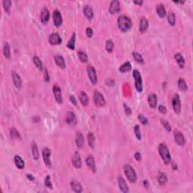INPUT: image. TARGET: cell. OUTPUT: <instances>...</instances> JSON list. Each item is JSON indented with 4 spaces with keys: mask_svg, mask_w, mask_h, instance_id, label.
<instances>
[{
    "mask_svg": "<svg viewBox=\"0 0 193 193\" xmlns=\"http://www.w3.org/2000/svg\"><path fill=\"white\" fill-rule=\"evenodd\" d=\"M158 153H159L160 156L163 160V162L166 165H168L171 162V155H170V151L167 145L165 143H160L158 145Z\"/></svg>",
    "mask_w": 193,
    "mask_h": 193,
    "instance_id": "cell-1",
    "label": "cell"
},
{
    "mask_svg": "<svg viewBox=\"0 0 193 193\" xmlns=\"http://www.w3.org/2000/svg\"><path fill=\"white\" fill-rule=\"evenodd\" d=\"M118 26L122 32H127L132 26V21L129 17L126 15H121L118 18Z\"/></svg>",
    "mask_w": 193,
    "mask_h": 193,
    "instance_id": "cell-2",
    "label": "cell"
},
{
    "mask_svg": "<svg viewBox=\"0 0 193 193\" xmlns=\"http://www.w3.org/2000/svg\"><path fill=\"white\" fill-rule=\"evenodd\" d=\"M124 171L127 178L131 183H135L137 181V174L133 167L129 165H125L124 166Z\"/></svg>",
    "mask_w": 193,
    "mask_h": 193,
    "instance_id": "cell-3",
    "label": "cell"
},
{
    "mask_svg": "<svg viewBox=\"0 0 193 193\" xmlns=\"http://www.w3.org/2000/svg\"><path fill=\"white\" fill-rule=\"evenodd\" d=\"M133 76L135 81V88L138 92H143V80L141 75L137 70L133 71Z\"/></svg>",
    "mask_w": 193,
    "mask_h": 193,
    "instance_id": "cell-4",
    "label": "cell"
},
{
    "mask_svg": "<svg viewBox=\"0 0 193 193\" xmlns=\"http://www.w3.org/2000/svg\"><path fill=\"white\" fill-rule=\"evenodd\" d=\"M94 102L95 105L98 106H104L106 104V100L104 95L98 91H95L94 93Z\"/></svg>",
    "mask_w": 193,
    "mask_h": 193,
    "instance_id": "cell-5",
    "label": "cell"
},
{
    "mask_svg": "<svg viewBox=\"0 0 193 193\" xmlns=\"http://www.w3.org/2000/svg\"><path fill=\"white\" fill-rule=\"evenodd\" d=\"M172 106L174 112L179 115L181 112V101L178 94H175L172 100Z\"/></svg>",
    "mask_w": 193,
    "mask_h": 193,
    "instance_id": "cell-6",
    "label": "cell"
},
{
    "mask_svg": "<svg viewBox=\"0 0 193 193\" xmlns=\"http://www.w3.org/2000/svg\"><path fill=\"white\" fill-rule=\"evenodd\" d=\"M87 72H88V76L89 77L90 81L92 82L93 84H96L97 82V76L95 69L92 66H88L87 67Z\"/></svg>",
    "mask_w": 193,
    "mask_h": 193,
    "instance_id": "cell-7",
    "label": "cell"
},
{
    "mask_svg": "<svg viewBox=\"0 0 193 193\" xmlns=\"http://www.w3.org/2000/svg\"><path fill=\"white\" fill-rule=\"evenodd\" d=\"M51 149H48V148L45 147L42 150V157H43L44 162L47 167H50V166H51Z\"/></svg>",
    "mask_w": 193,
    "mask_h": 193,
    "instance_id": "cell-8",
    "label": "cell"
},
{
    "mask_svg": "<svg viewBox=\"0 0 193 193\" xmlns=\"http://www.w3.org/2000/svg\"><path fill=\"white\" fill-rule=\"evenodd\" d=\"M66 122L70 126H74L77 123L76 116L73 112L72 111H68L66 115Z\"/></svg>",
    "mask_w": 193,
    "mask_h": 193,
    "instance_id": "cell-9",
    "label": "cell"
},
{
    "mask_svg": "<svg viewBox=\"0 0 193 193\" xmlns=\"http://www.w3.org/2000/svg\"><path fill=\"white\" fill-rule=\"evenodd\" d=\"M53 21H54V24L58 27L63 23V18H62V15L60 14V11L57 9H55L53 11Z\"/></svg>",
    "mask_w": 193,
    "mask_h": 193,
    "instance_id": "cell-10",
    "label": "cell"
},
{
    "mask_svg": "<svg viewBox=\"0 0 193 193\" xmlns=\"http://www.w3.org/2000/svg\"><path fill=\"white\" fill-rule=\"evenodd\" d=\"M174 140H175V142L177 143V145H179V146H184L186 140H185L184 136L183 135V133H181L180 131L177 130L174 131Z\"/></svg>",
    "mask_w": 193,
    "mask_h": 193,
    "instance_id": "cell-11",
    "label": "cell"
},
{
    "mask_svg": "<svg viewBox=\"0 0 193 193\" xmlns=\"http://www.w3.org/2000/svg\"><path fill=\"white\" fill-rule=\"evenodd\" d=\"M53 93L55 95V100H57L58 104H62L63 103V97H62V92L60 88L57 84H55L53 86Z\"/></svg>",
    "mask_w": 193,
    "mask_h": 193,
    "instance_id": "cell-12",
    "label": "cell"
},
{
    "mask_svg": "<svg viewBox=\"0 0 193 193\" xmlns=\"http://www.w3.org/2000/svg\"><path fill=\"white\" fill-rule=\"evenodd\" d=\"M120 10H121V6H120L119 1L118 0H113V1H112L110 5H109V12L112 14H113L119 12Z\"/></svg>",
    "mask_w": 193,
    "mask_h": 193,
    "instance_id": "cell-13",
    "label": "cell"
},
{
    "mask_svg": "<svg viewBox=\"0 0 193 193\" xmlns=\"http://www.w3.org/2000/svg\"><path fill=\"white\" fill-rule=\"evenodd\" d=\"M49 42L50 44L56 45H60L62 43V39L60 35L57 33H53L49 35Z\"/></svg>",
    "mask_w": 193,
    "mask_h": 193,
    "instance_id": "cell-14",
    "label": "cell"
},
{
    "mask_svg": "<svg viewBox=\"0 0 193 193\" xmlns=\"http://www.w3.org/2000/svg\"><path fill=\"white\" fill-rule=\"evenodd\" d=\"M118 186H119L120 190L122 192L127 193L129 192V189H128V184L126 183V181L121 176L118 177Z\"/></svg>",
    "mask_w": 193,
    "mask_h": 193,
    "instance_id": "cell-15",
    "label": "cell"
},
{
    "mask_svg": "<svg viewBox=\"0 0 193 193\" xmlns=\"http://www.w3.org/2000/svg\"><path fill=\"white\" fill-rule=\"evenodd\" d=\"M49 18H50L49 10H48L46 7L43 8L42 11H41V14H40L41 21H42L43 23L46 24V23L48 22V21H49Z\"/></svg>",
    "mask_w": 193,
    "mask_h": 193,
    "instance_id": "cell-16",
    "label": "cell"
},
{
    "mask_svg": "<svg viewBox=\"0 0 193 193\" xmlns=\"http://www.w3.org/2000/svg\"><path fill=\"white\" fill-rule=\"evenodd\" d=\"M72 162L73 165L76 168H80L82 167V159L81 157H80V155L78 152H76V153H74L73 155H72Z\"/></svg>",
    "mask_w": 193,
    "mask_h": 193,
    "instance_id": "cell-17",
    "label": "cell"
},
{
    "mask_svg": "<svg viewBox=\"0 0 193 193\" xmlns=\"http://www.w3.org/2000/svg\"><path fill=\"white\" fill-rule=\"evenodd\" d=\"M12 79L13 82H14V86L17 88H21L22 87V80L21 79V76H19V74H18L16 72H12Z\"/></svg>",
    "mask_w": 193,
    "mask_h": 193,
    "instance_id": "cell-18",
    "label": "cell"
},
{
    "mask_svg": "<svg viewBox=\"0 0 193 193\" xmlns=\"http://www.w3.org/2000/svg\"><path fill=\"white\" fill-rule=\"evenodd\" d=\"M86 165H88V167H89L94 173L96 172V165H95L94 158L93 155H88V156L87 157Z\"/></svg>",
    "mask_w": 193,
    "mask_h": 193,
    "instance_id": "cell-19",
    "label": "cell"
},
{
    "mask_svg": "<svg viewBox=\"0 0 193 193\" xmlns=\"http://www.w3.org/2000/svg\"><path fill=\"white\" fill-rule=\"evenodd\" d=\"M71 189L73 192L76 193H80L82 192V186L81 183H79L76 180H72L70 183Z\"/></svg>",
    "mask_w": 193,
    "mask_h": 193,
    "instance_id": "cell-20",
    "label": "cell"
},
{
    "mask_svg": "<svg viewBox=\"0 0 193 193\" xmlns=\"http://www.w3.org/2000/svg\"><path fill=\"white\" fill-rule=\"evenodd\" d=\"M83 11H84V15L86 16V18L88 20H92L94 18V11L91 5H84V9H83Z\"/></svg>",
    "mask_w": 193,
    "mask_h": 193,
    "instance_id": "cell-21",
    "label": "cell"
},
{
    "mask_svg": "<svg viewBox=\"0 0 193 193\" xmlns=\"http://www.w3.org/2000/svg\"><path fill=\"white\" fill-rule=\"evenodd\" d=\"M76 143L77 145V147L79 149H82L84 146V137L82 134L81 132H77L76 134Z\"/></svg>",
    "mask_w": 193,
    "mask_h": 193,
    "instance_id": "cell-22",
    "label": "cell"
},
{
    "mask_svg": "<svg viewBox=\"0 0 193 193\" xmlns=\"http://www.w3.org/2000/svg\"><path fill=\"white\" fill-rule=\"evenodd\" d=\"M148 26H149V22L146 18H142L140 22V31L141 33H143L147 30Z\"/></svg>",
    "mask_w": 193,
    "mask_h": 193,
    "instance_id": "cell-23",
    "label": "cell"
},
{
    "mask_svg": "<svg viewBox=\"0 0 193 193\" xmlns=\"http://www.w3.org/2000/svg\"><path fill=\"white\" fill-rule=\"evenodd\" d=\"M148 102H149V105L152 107V108H155L157 106V102H158V99H157V96L155 94H151L148 96Z\"/></svg>",
    "mask_w": 193,
    "mask_h": 193,
    "instance_id": "cell-24",
    "label": "cell"
},
{
    "mask_svg": "<svg viewBox=\"0 0 193 193\" xmlns=\"http://www.w3.org/2000/svg\"><path fill=\"white\" fill-rule=\"evenodd\" d=\"M55 63H57V65L59 67H60L61 69H64L66 67L65 60H64V58L63 57V56L59 55H56V56L55 57Z\"/></svg>",
    "mask_w": 193,
    "mask_h": 193,
    "instance_id": "cell-25",
    "label": "cell"
},
{
    "mask_svg": "<svg viewBox=\"0 0 193 193\" xmlns=\"http://www.w3.org/2000/svg\"><path fill=\"white\" fill-rule=\"evenodd\" d=\"M174 59H175L177 63L178 66H179L180 68H183V67H184L185 59L181 54H180V53L175 54V55H174Z\"/></svg>",
    "mask_w": 193,
    "mask_h": 193,
    "instance_id": "cell-26",
    "label": "cell"
},
{
    "mask_svg": "<svg viewBox=\"0 0 193 193\" xmlns=\"http://www.w3.org/2000/svg\"><path fill=\"white\" fill-rule=\"evenodd\" d=\"M156 11L160 18H164L166 16V10L163 4L160 3L156 5Z\"/></svg>",
    "mask_w": 193,
    "mask_h": 193,
    "instance_id": "cell-27",
    "label": "cell"
},
{
    "mask_svg": "<svg viewBox=\"0 0 193 193\" xmlns=\"http://www.w3.org/2000/svg\"><path fill=\"white\" fill-rule=\"evenodd\" d=\"M79 100L83 106H87L89 103L88 96L84 92H81L79 93Z\"/></svg>",
    "mask_w": 193,
    "mask_h": 193,
    "instance_id": "cell-28",
    "label": "cell"
},
{
    "mask_svg": "<svg viewBox=\"0 0 193 193\" xmlns=\"http://www.w3.org/2000/svg\"><path fill=\"white\" fill-rule=\"evenodd\" d=\"M131 64L130 62H125V63H124L122 64V65L120 66L119 67V71L121 72H122V73H125V72H129V71L131 70Z\"/></svg>",
    "mask_w": 193,
    "mask_h": 193,
    "instance_id": "cell-29",
    "label": "cell"
},
{
    "mask_svg": "<svg viewBox=\"0 0 193 193\" xmlns=\"http://www.w3.org/2000/svg\"><path fill=\"white\" fill-rule=\"evenodd\" d=\"M14 161L17 167H18V168L21 169V170L24 168V162H23V160L21 158V156H19V155H15L14 158Z\"/></svg>",
    "mask_w": 193,
    "mask_h": 193,
    "instance_id": "cell-30",
    "label": "cell"
},
{
    "mask_svg": "<svg viewBox=\"0 0 193 193\" xmlns=\"http://www.w3.org/2000/svg\"><path fill=\"white\" fill-rule=\"evenodd\" d=\"M158 181L161 186H165L167 183V177L166 174L164 172L159 173V175L158 177Z\"/></svg>",
    "mask_w": 193,
    "mask_h": 193,
    "instance_id": "cell-31",
    "label": "cell"
},
{
    "mask_svg": "<svg viewBox=\"0 0 193 193\" xmlns=\"http://www.w3.org/2000/svg\"><path fill=\"white\" fill-rule=\"evenodd\" d=\"M32 153H33V156L35 160H38L39 158V149H38V146H37L36 143H32Z\"/></svg>",
    "mask_w": 193,
    "mask_h": 193,
    "instance_id": "cell-32",
    "label": "cell"
},
{
    "mask_svg": "<svg viewBox=\"0 0 193 193\" xmlns=\"http://www.w3.org/2000/svg\"><path fill=\"white\" fill-rule=\"evenodd\" d=\"M75 45H76V33H74L71 36L70 39L67 42V47L70 50H74L75 49Z\"/></svg>",
    "mask_w": 193,
    "mask_h": 193,
    "instance_id": "cell-33",
    "label": "cell"
},
{
    "mask_svg": "<svg viewBox=\"0 0 193 193\" xmlns=\"http://www.w3.org/2000/svg\"><path fill=\"white\" fill-rule=\"evenodd\" d=\"M33 60V63L35 65V67L39 69V70L42 71V70H43V63H42V60H40V58L38 56H34Z\"/></svg>",
    "mask_w": 193,
    "mask_h": 193,
    "instance_id": "cell-34",
    "label": "cell"
},
{
    "mask_svg": "<svg viewBox=\"0 0 193 193\" xmlns=\"http://www.w3.org/2000/svg\"><path fill=\"white\" fill-rule=\"evenodd\" d=\"M178 87L182 92H186V90L188 89V86H187L186 81L182 78H180L178 80Z\"/></svg>",
    "mask_w": 193,
    "mask_h": 193,
    "instance_id": "cell-35",
    "label": "cell"
},
{
    "mask_svg": "<svg viewBox=\"0 0 193 193\" xmlns=\"http://www.w3.org/2000/svg\"><path fill=\"white\" fill-rule=\"evenodd\" d=\"M10 136L11 139H19L21 140V136L18 131L15 128H11L10 130Z\"/></svg>",
    "mask_w": 193,
    "mask_h": 193,
    "instance_id": "cell-36",
    "label": "cell"
},
{
    "mask_svg": "<svg viewBox=\"0 0 193 193\" xmlns=\"http://www.w3.org/2000/svg\"><path fill=\"white\" fill-rule=\"evenodd\" d=\"M88 145L91 148L94 149V145H95V137L94 135V133H92V132H90L88 133Z\"/></svg>",
    "mask_w": 193,
    "mask_h": 193,
    "instance_id": "cell-37",
    "label": "cell"
},
{
    "mask_svg": "<svg viewBox=\"0 0 193 193\" xmlns=\"http://www.w3.org/2000/svg\"><path fill=\"white\" fill-rule=\"evenodd\" d=\"M3 54L4 56L6 58H10L11 57V49L10 46L8 42H5L3 46Z\"/></svg>",
    "mask_w": 193,
    "mask_h": 193,
    "instance_id": "cell-38",
    "label": "cell"
},
{
    "mask_svg": "<svg viewBox=\"0 0 193 193\" xmlns=\"http://www.w3.org/2000/svg\"><path fill=\"white\" fill-rule=\"evenodd\" d=\"M78 56H79V60H81V62L82 63H87L88 60V55H86V53L83 51H79L78 52Z\"/></svg>",
    "mask_w": 193,
    "mask_h": 193,
    "instance_id": "cell-39",
    "label": "cell"
},
{
    "mask_svg": "<svg viewBox=\"0 0 193 193\" xmlns=\"http://www.w3.org/2000/svg\"><path fill=\"white\" fill-rule=\"evenodd\" d=\"M132 55H133V58H134V60L139 63H144V60L143 58L142 55L140 54V53L137 52V51H133L132 53Z\"/></svg>",
    "mask_w": 193,
    "mask_h": 193,
    "instance_id": "cell-40",
    "label": "cell"
},
{
    "mask_svg": "<svg viewBox=\"0 0 193 193\" xmlns=\"http://www.w3.org/2000/svg\"><path fill=\"white\" fill-rule=\"evenodd\" d=\"M167 21L168 23H170V26H174L176 23V16L174 14V12L170 11V13L167 15Z\"/></svg>",
    "mask_w": 193,
    "mask_h": 193,
    "instance_id": "cell-41",
    "label": "cell"
},
{
    "mask_svg": "<svg viewBox=\"0 0 193 193\" xmlns=\"http://www.w3.org/2000/svg\"><path fill=\"white\" fill-rule=\"evenodd\" d=\"M106 49L108 52H112V51L114 49V43H113L112 39H108L106 41Z\"/></svg>",
    "mask_w": 193,
    "mask_h": 193,
    "instance_id": "cell-42",
    "label": "cell"
},
{
    "mask_svg": "<svg viewBox=\"0 0 193 193\" xmlns=\"http://www.w3.org/2000/svg\"><path fill=\"white\" fill-rule=\"evenodd\" d=\"M2 5H3V8L5 10V11L7 13L10 12L11 8V1L10 0H4L2 2Z\"/></svg>",
    "mask_w": 193,
    "mask_h": 193,
    "instance_id": "cell-43",
    "label": "cell"
},
{
    "mask_svg": "<svg viewBox=\"0 0 193 193\" xmlns=\"http://www.w3.org/2000/svg\"><path fill=\"white\" fill-rule=\"evenodd\" d=\"M133 131H134V133H135V136L137 137V140H141V133H140V126L139 125H135L134 128H133Z\"/></svg>",
    "mask_w": 193,
    "mask_h": 193,
    "instance_id": "cell-44",
    "label": "cell"
},
{
    "mask_svg": "<svg viewBox=\"0 0 193 193\" xmlns=\"http://www.w3.org/2000/svg\"><path fill=\"white\" fill-rule=\"evenodd\" d=\"M45 186L47 187V188L52 189V183H51V177L49 175L46 176L45 179Z\"/></svg>",
    "mask_w": 193,
    "mask_h": 193,
    "instance_id": "cell-45",
    "label": "cell"
},
{
    "mask_svg": "<svg viewBox=\"0 0 193 193\" xmlns=\"http://www.w3.org/2000/svg\"><path fill=\"white\" fill-rule=\"evenodd\" d=\"M161 123H162V125L165 127V129L167 130V131L168 132L171 131V126H170V125L169 124L168 121H167L165 119H161Z\"/></svg>",
    "mask_w": 193,
    "mask_h": 193,
    "instance_id": "cell-46",
    "label": "cell"
},
{
    "mask_svg": "<svg viewBox=\"0 0 193 193\" xmlns=\"http://www.w3.org/2000/svg\"><path fill=\"white\" fill-rule=\"evenodd\" d=\"M138 119L140 120V122L142 123L143 125H146L148 124V122H149V121H148L147 118L145 117V116H144L143 115H142V114L139 115V116H138Z\"/></svg>",
    "mask_w": 193,
    "mask_h": 193,
    "instance_id": "cell-47",
    "label": "cell"
},
{
    "mask_svg": "<svg viewBox=\"0 0 193 193\" xmlns=\"http://www.w3.org/2000/svg\"><path fill=\"white\" fill-rule=\"evenodd\" d=\"M158 110H159V112H161L162 114H166V112H167V108L164 105H159V106H158Z\"/></svg>",
    "mask_w": 193,
    "mask_h": 193,
    "instance_id": "cell-48",
    "label": "cell"
},
{
    "mask_svg": "<svg viewBox=\"0 0 193 193\" xmlns=\"http://www.w3.org/2000/svg\"><path fill=\"white\" fill-rule=\"evenodd\" d=\"M124 108H125V113H126L127 116H130L132 112L131 109L130 107L128 106V105H126V104H124Z\"/></svg>",
    "mask_w": 193,
    "mask_h": 193,
    "instance_id": "cell-49",
    "label": "cell"
},
{
    "mask_svg": "<svg viewBox=\"0 0 193 193\" xmlns=\"http://www.w3.org/2000/svg\"><path fill=\"white\" fill-rule=\"evenodd\" d=\"M94 34V31L92 30V28L91 27H87L86 28V35L88 38H91V37Z\"/></svg>",
    "mask_w": 193,
    "mask_h": 193,
    "instance_id": "cell-50",
    "label": "cell"
},
{
    "mask_svg": "<svg viewBox=\"0 0 193 193\" xmlns=\"http://www.w3.org/2000/svg\"><path fill=\"white\" fill-rule=\"evenodd\" d=\"M70 100L71 103L73 104L75 106L77 105V101H76V97L73 96V95H70Z\"/></svg>",
    "mask_w": 193,
    "mask_h": 193,
    "instance_id": "cell-51",
    "label": "cell"
},
{
    "mask_svg": "<svg viewBox=\"0 0 193 193\" xmlns=\"http://www.w3.org/2000/svg\"><path fill=\"white\" fill-rule=\"evenodd\" d=\"M134 158H135V159L137 160V162H140L141 160V154L139 152H137V153L134 154Z\"/></svg>",
    "mask_w": 193,
    "mask_h": 193,
    "instance_id": "cell-52",
    "label": "cell"
},
{
    "mask_svg": "<svg viewBox=\"0 0 193 193\" xmlns=\"http://www.w3.org/2000/svg\"><path fill=\"white\" fill-rule=\"evenodd\" d=\"M45 80L46 82H49V75H48V72L47 70H45Z\"/></svg>",
    "mask_w": 193,
    "mask_h": 193,
    "instance_id": "cell-53",
    "label": "cell"
},
{
    "mask_svg": "<svg viewBox=\"0 0 193 193\" xmlns=\"http://www.w3.org/2000/svg\"><path fill=\"white\" fill-rule=\"evenodd\" d=\"M143 186L146 187V189H149V183L148 180H143Z\"/></svg>",
    "mask_w": 193,
    "mask_h": 193,
    "instance_id": "cell-54",
    "label": "cell"
},
{
    "mask_svg": "<svg viewBox=\"0 0 193 193\" xmlns=\"http://www.w3.org/2000/svg\"><path fill=\"white\" fill-rule=\"evenodd\" d=\"M133 3L137 4V5H141L143 3V1H142V0H140V1L134 0V1H133Z\"/></svg>",
    "mask_w": 193,
    "mask_h": 193,
    "instance_id": "cell-55",
    "label": "cell"
},
{
    "mask_svg": "<svg viewBox=\"0 0 193 193\" xmlns=\"http://www.w3.org/2000/svg\"><path fill=\"white\" fill-rule=\"evenodd\" d=\"M26 177H27V178H28L30 180H34V177H33V175L32 174H26Z\"/></svg>",
    "mask_w": 193,
    "mask_h": 193,
    "instance_id": "cell-56",
    "label": "cell"
},
{
    "mask_svg": "<svg viewBox=\"0 0 193 193\" xmlns=\"http://www.w3.org/2000/svg\"><path fill=\"white\" fill-rule=\"evenodd\" d=\"M172 167L174 170H177V164H176L175 162H172Z\"/></svg>",
    "mask_w": 193,
    "mask_h": 193,
    "instance_id": "cell-57",
    "label": "cell"
}]
</instances>
